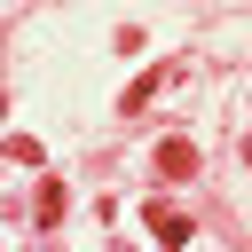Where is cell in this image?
Here are the masks:
<instances>
[{"mask_svg": "<svg viewBox=\"0 0 252 252\" xmlns=\"http://www.w3.org/2000/svg\"><path fill=\"white\" fill-rule=\"evenodd\" d=\"M181 79H189V55H181V63H158V71H142V79L126 87V118H134V110H150V102H158L165 87H181Z\"/></svg>", "mask_w": 252, "mask_h": 252, "instance_id": "cell-1", "label": "cell"}, {"mask_svg": "<svg viewBox=\"0 0 252 252\" xmlns=\"http://www.w3.org/2000/svg\"><path fill=\"white\" fill-rule=\"evenodd\" d=\"M32 220H39V228H47V220H63V181H47V189H39V205H32Z\"/></svg>", "mask_w": 252, "mask_h": 252, "instance_id": "cell-4", "label": "cell"}, {"mask_svg": "<svg viewBox=\"0 0 252 252\" xmlns=\"http://www.w3.org/2000/svg\"><path fill=\"white\" fill-rule=\"evenodd\" d=\"M236 150H244V165H252V134H244V142H236Z\"/></svg>", "mask_w": 252, "mask_h": 252, "instance_id": "cell-5", "label": "cell"}, {"mask_svg": "<svg viewBox=\"0 0 252 252\" xmlns=\"http://www.w3.org/2000/svg\"><path fill=\"white\" fill-rule=\"evenodd\" d=\"M158 173H165V181H189V173H197V142H181V134L158 142Z\"/></svg>", "mask_w": 252, "mask_h": 252, "instance_id": "cell-3", "label": "cell"}, {"mask_svg": "<svg viewBox=\"0 0 252 252\" xmlns=\"http://www.w3.org/2000/svg\"><path fill=\"white\" fill-rule=\"evenodd\" d=\"M142 220H150V236H158L165 252H181V244H189V213H181L173 197H150V205H142Z\"/></svg>", "mask_w": 252, "mask_h": 252, "instance_id": "cell-2", "label": "cell"}]
</instances>
